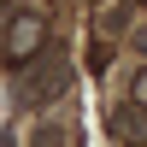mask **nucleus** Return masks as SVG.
Masks as SVG:
<instances>
[{"label": "nucleus", "instance_id": "nucleus-4", "mask_svg": "<svg viewBox=\"0 0 147 147\" xmlns=\"http://www.w3.org/2000/svg\"><path fill=\"white\" fill-rule=\"evenodd\" d=\"M30 147H65V129H59V124H41V129H35V141Z\"/></svg>", "mask_w": 147, "mask_h": 147}, {"label": "nucleus", "instance_id": "nucleus-2", "mask_svg": "<svg viewBox=\"0 0 147 147\" xmlns=\"http://www.w3.org/2000/svg\"><path fill=\"white\" fill-rule=\"evenodd\" d=\"M41 41H47V24L35 18V12H18V18L6 24V59L12 65H30V59L41 53Z\"/></svg>", "mask_w": 147, "mask_h": 147}, {"label": "nucleus", "instance_id": "nucleus-3", "mask_svg": "<svg viewBox=\"0 0 147 147\" xmlns=\"http://www.w3.org/2000/svg\"><path fill=\"white\" fill-rule=\"evenodd\" d=\"M112 129H118L124 141H147V106H141V100H136V106H118V112H112Z\"/></svg>", "mask_w": 147, "mask_h": 147}, {"label": "nucleus", "instance_id": "nucleus-5", "mask_svg": "<svg viewBox=\"0 0 147 147\" xmlns=\"http://www.w3.org/2000/svg\"><path fill=\"white\" fill-rule=\"evenodd\" d=\"M136 100L147 106V71H141V77H136Z\"/></svg>", "mask_w": 147, "mask_h": 147}, {"label": "nucleus", "instance_id": "nucleus-1", "mask_svg": "<svg viewBox=\"0 0 147 147\" xmlns=\"http://www.w3.org/2000/svg\"><path fill=\"white\" fill-rule=\"evenodd\" d=\"M65 88H71V65H65V53H59V47H47L41 65L24 71V82H18V106H24V112H41V106H53Z\"/></svg>", "mask_w": 147, "mask_h": 147}]
</instances>
